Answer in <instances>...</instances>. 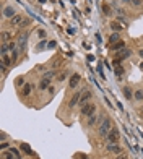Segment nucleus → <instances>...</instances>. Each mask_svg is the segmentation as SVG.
<instances>
[{"label":"nucleus","instance_id":"37","mask_svg":"<svg viewBox=\"0 0 143 159\" xmlns=\"http://www.w3.org/2000/svg\"><path fill=\"white\" fill-rule=\"evenodd\" d=\"M46 47V41H41V44H39V49H44Z\"/></svg>","mask_w":143,"mask_h":159},{"label":"nucleus","instance_id":"18","mask_svg":"<svg viewBox=\"0 0 143 159\" xmlns=\"http://www.w3.org/2000/svg\"><path fill=\"white\" fill-rule=\"evenodd\" d=\"M133 99L138 101V102H142V101H143V90H142V88H138V90L133 91Z\"/></svg>","mask_w":143,"mask_h":159},{"label":"nucleus","instance_id":"3","mask_svg":"<svg viewBox=\"0 0 143 159\" xmlns=\"http://www.w3.org/2000/svg\"><path fill=\"white\" fill-rule=\"evenodd\" d=\"M82 94H83V90H82V91H77V93H73V96H72L70 101H68V109H75V107L80 104Z\"/></svg>","mask_w":143,"mask_h":159},{"label":"nucleus","instance_id":"22","mask_svg":"<svg viewBox=\"0 0 143 159\" xmlns=\"http://www.w3.org/2000/svg\"><path fill=\"white\" fill-rule=\"evenodd\" d=\"M31 90H33V88H31V85H29V83H26V85L23 86V88H21V94H23V96L26 98V96H29V94H31Z\"/></svg>","mask_w":143,"mask_h":159},{"label":"nucleus","instance_id":"23","mask_svg":"<svg viewBox=\"0 0 143 159\" xmlns=\"http://www.w3.org/2000/svg\"><path fill=\"white\" fill-rule=\"evenodd\" d=\"M120 41V36H119V33H112V34L109 36V42H111V45L116 44V42H119Z\"/></svg>","mask_w":143,"mask_h":159},{"label":"nucleus","instance_id":"26","mask_svg":"<svg viewBox=\"0 0 143 159\" xmlns=\"http://www.w3.org/2000/svg\"><path fill=\"white\" fill-rule=\"evenodd\" d=\"M20 49H15V50H11V60H13V63H15L16 60H18V57H20Z\"/></svg>","mask_w":143,"mask_h":159},{"label":"nucleus","instance_id":"13","mask_svg":"<svg viewBox=\"0 0 143 159\" xmlns=\"http://www.w3.org/2000/svg\"><path fill=\"white\" fill-rule=\"evenodd\" d=\"M0 37H2V42H3V44L11 42V31H2Z\"/></svg>","mask_w":143,"mask_h":159},{"label":"nucleus","instance_id":"38","mask_svg":"<svg viewBox=\"0 0 143 159\" xmlns=\"http://www.w3.org/2000/svg\"><path fill=\"white\" fill-rule=\"evenodd\" d=\"M67 33H68V34H75V29H72V28H68V29H67Z\"/></svg>","mask_w":143,"mask_h":159},{"label":"nucleus","instance_id":"29","mask_svg":"<svg viewBox=\"0 0 143 159\" xmlns=\"http://www.w3.org/2000/svg\"><path fill=\"white\" fill-rule=\"evenodd\" d=\"M2 55L3 54H7V52H8V50H10V47H8V44H3V42H2Z\"/></svg>","mask_w":143,"mask_h":159},{"label":"nucleus","instance_id":"36","mask_svg":"<svg viewBox=\"0 0 143 159\" xmlns=\"http://www.w3.org/2000/svg\"><path fill=\"white\" fill-rule=\"evenodd\" d=\"M37 34H39V37H46V31H44V29H39V31H37Z\"/></svg>","mask_w":143,"mask_h":159},{"label":"nucleus","instance_id":"4","mask_svg":"<svg viewBox=\"0 0 143 159\" xmlns=\"http://www.w3.org/2000/svg\"><path fill=\"white\" fill-rule=\"evenodd\" d=\"M91 98H93V91H90V90H83V94H82V99H80V104H78V107L82 109L83 106L90 104Z\"/></svg>","mask_w":143,"mask_h":159},{"label":"nucleus","instance_id":"25","mask_svg":"<svg viewBox=\"0 0 143 159\" xmlns=\"http://www.w3.org/2000/svg\"><path fill=\"white\" fill-rule=\"evenodd\" d=\"M67 75H68L67 71H63V73H59V75L55 76V81H57V83H62V81H65V80H67Z\"/></svg>","mask_w":143,"mask_h":159},{"label":"nucleus","instance_id":"17","mask_svg":"<svg viewBox=\"0 0 143 159\" xmlns=\"http://www.w3.org/2000/svg\"><path fill=\"white\" fill-rule=\"evenodd\" d=\"M98 120H99V115L98 114H93L88 117V127H94L98 124Z\"/></svg>","mask_w":143,"mask_h":159},{"label":"nucleus","instance_id":"21","mask_svg":"<svg viewBox=\"0 0 143 159\" xmlns=\"http://www.w3.org/2000/svg\"><path fill=\"white\" fill-rule=\"evenodd\" d=\"M57 76V71L55 70H47V71H44V75H42V78H47V80H52Z\"/></svg>","mask_w":143,"mask_h":159},{"label":"nucleus","instance_id":"11","mask_svg":"<svg viewBox=\"0 0 143 159\" xmlns=\"http://www.w3.org/2000/svg\"><path fill=\"white\" fill-rule=\"evenodd\" d=\"M26 41H28V34H21L20 37H18V49L23 52L26 47Z\"/></svg>","mask_w":143,"mask_h":159},{"label":"nucleus","instance_id":"24","mask_svg":"<svg viewBox=\"0 0 143 159\" xmlns=\"http://www.w3.org/2000/svg\"><path fill=\"white\" fill-rule=\"evenodd\" d=\"M20 148H21V151H23V153H26V154H28V156H33V154H34V153H33V151H31L29 144H26V143H21V146H20Z\"/></svg>","mask_w":143,"mask_h":159},{"label":"nucleus","instance_id":"43","mask_svg":"<svg viewBox=\"0 0 143 159\" xmlns=\"http://www.w3.org/2000/svg\"><path fill=\"white\" fill-rule=\"evenodd\" d=\"M140 68H142V70H143V62H142V63H140Z\"/></svg>","mask_w":143,"mask_h":159},{"label":"nucleus","instance_id":"30","mask_svg":"<svg viewBox=\"0 0 143 159\" xmlns=\"http://www.w3.org/2000/svg\"><path fill=\"white\" fill-rule=\"evenodd\" d=\"M98 73H99V75H101V76H102V80H106V78H104V73H102V63H99V65H98Z\"/></svg>","mask_w":143,"mask_h":159},{"label":"nucleus","instance_id":"10","mask_svg":"<svg viewBox=\"0 0 143 159\" xmlns=\"http://www.w3.org/2000/svg\"><path fill=\"white\" fill-rule=\"evenodd\" d=\"M130 55H132V50H130V49H122L120 52H116V57H117V59H120V60L128 59Z\"/></svg>","mask_w":143,"mask_h":159},{"label":"nucleus","instance_id":"40","mask_svg":"<svg viewBox=\"0 0 143 159\" xmlns=\"http://www.w3.org/2000/svg\"><path fill=\"white\" fill-rule=\"evenodd\" d=\"M120 2H122V3H127V5H130V3H132V0H120Z\"/></svg>","mask_w":143,"mask_h":159},{"label":"nucleus","instance_id":"42","mask_svg":"<svg viewBox=\"0 0 143 159\" xmlns=\"http://www.w3.org/2000/svg\"><path fill=\"white\" fill-rule=\"evenodd\" d=\"M138 55H140V59H143V49L138 50Z\"/></svg>","mask_w":143,"mask_h":159},{"label":"nucleus","instance_id":"12","mask_svg":"<svg viewBox=\"0 0 143 159\" xmlns=\"http://www.w3.org/2000/svg\"><path fill=\"white\" fill-rule=\"evenodd\" d=\"M51 81L52 80H47V78H42L41 81H39V85H37V88L41 91H47V88L51 86Z\"/></svg>","mask_w":143,"mask_h":159},{"label":"nucleus","instance_id":"28","mask_svg":"<svg viewBox=\"0 0 143 159\" xmlns=\"http://www.w3.org/2000/svg\"><path fill=\"white\" fill-rule=\"evenodd\" d=\"M15 83H16V86H18V88H23V86L26 85V83H25V78H23V76H18Z\"/></svg>","mask_w":143,"mask_h":159},{"label":"nucleus","instance_id":"33","mask_svg":"<svg viewBox=\"0 0 143 159\" xmlns=\"http://www.w3.org/2000/svg\"><path fill=\"white\" fill-rule=\"evenodd\" d=\"M116 159H128V154L120 153V154H117V156H116Z\"/></svg>","mask_w":143,"mask_h":159},{"label":"nucleus","instance_id":"31","mask_svg":"<svg viewBox=\"0 0 143 159\" xmlns=\"http://www.w3.org/2000/svg\"><path fill=\"white\" fill-rule=\"evenodd\" d=\"M0 148H2L3 151H5V149H8V148H10V143H7V141H2V144H0Z\"/></svg>","mask_w":143,"mask_h":159},{"label":"nucleus","instance_id":"39","mask_svg":"<svg viewBox=\"0 0 143 159\" xmlns=\"http://www.w3.org/2000/svg\"><path fill=\"white\" fill-rule=\"evenodd\" d=\"M0 140H2V141H5V140H7V135L2 133V135H0Z\"/></svg>","mask_w":143,"mask_h":159},{"label":"nucleus","instance_id":"1","mask_svg":"<svg viewBox=\"0 0 143 159\" xmlns=\"http://www.w3.org/2000/svg\"><path fill=\"white\" fill-rule=\"evenodd\" d=\"M112 128V120H111V117H104V119L101 120V124H99V127H98V135L99 136H104L106 138L107 133H109V130Z\"/></svg>","mask_w":143,"mask_h":159},{"label":"nucleus","instance_id":"15","mask_svg":"<svg viewBox=\"0 0 143 159\" xmlns=\"http://www.w3.org/2000/svg\"><path fill=\"white\" fill-rule=\"evenodd\" d=\"M101 10L104 11V15H106V16H112V15H114V8L111 7V3H106V5H102Z\"/></svg>","mask_w":143,"mask_h":159},{"label":"nucleus","instance_id":"7","mask_svg":"<svg viewBox=\"0 0 143 159\" xmlns=\"http://www.w3.org/2000/svg\"><path fill=\"white\" fill-rule=\"evenodd\" d=\"M2 15H3V18H7V20H11V18L16 15V11H15V8H13L11 5H7V7H3Z\"/></svg>","mask_w":143,"mask_h":159},{"label":"nucleus","instance_id":"19","mask_svg":"<svg viewBox=\"0 0 143 159\" xmlns=\"http://www.w3.org/2000/svg\"><path fill=\"white\" fill-rule=\"evenodd\" d=\"M2 63L5 65V67H11L13 60H11V57L8 54H3V55H2Z\"/></svg>","mask_w":143,"mask_h":159},{"label":"nucleus","instance_id":"9","mask_svg":"<svg viewBox=\"0 0 143 159\" xmlns=\"http://www.w3.org/2000/svg\"><path fill=\"white\" fill-rule=\"evenodd\" d=\"M106 149H107V151H109V153H114V154H116V156L122 153V148H120V146H119L117 143H109V144H107V146H106Z\"/></svg>","mask_w":143,"mask_h":159},{"label":"nucleus","instance_id":"8","mask_svg":"<svg viewBox=\"0 0 143 159\" xmlns=\"http://www.w3.org/2000/svg\"><path fill=\"white\" fill-rule=\"evenodd\" d=\"M23 21H25L23 20V15H18V13H16V15L10 20V28H21Z\"/></svg>","mask_w":143,"mask_h":159},{"label":"nucleus","instance_id":"41","mask_svg":"<svg viewBox=\"0 0 143 159\" xmlns=\"http://www.w3.org/2000/svg\"><path fill=\"white\" fill-rule=\"evenodd\" d=\"M94 60V55H88V62H93Z\"/></svg>","mask_w":143,"mask_h":159},{"label":"nucleus","instance_id":"6","mask_svg":"<svg viewBox=\"0 0 143 159\" xmlns=\"http://www.w3.org/2000/svg\"><path fill=\"white\" fill-rule=\"evenodd\" d=\"M80 80H82V76L78 73H73L70 76V80H68V90H77V86L80 85Z\"/></svg>","mask_w":143,"mask_h":159},{"label":"nucleus","instance_id":"5","mask_svg":"<svg viewBox=\"0 0 143 159\" xmlns=\"http://www.w3.org/2000/svg\"><path fill=\"white\" fill-rule=\"evenodd\" d=\"M96 114V104H93V102H90V104L83 106L82 107V115H85V117H90V115Z\"/></svg>","mask_w":143,"mask_h":159},{"label":"nucleus","instance_id":"20","mask_svg":"<svg viewBox=\"0 0 143 159\" xmlns=\"http://www.w3.org/2000/svg\"><path fill=\"white\" fill-rule=\"evenodd\" d=\"M122 49H125V42H124V41H119V42L112 44V50H114V52H120Z\"/></svg>","mask_w":143,"mask_h":159},{"label":"nucleus","instance_id":"32","mask_svg":"<svg viewBox=\"0 0 143 159\" xmlns=\"http://www.w3.org/2000/svg\"><path fill=\"white\" fill-rule=\"evenodd\" d=\"M142 2H143V0H132L130 5H132V7H140V5H142Z\"/></svg>","mask_w":143,"mask_h":159},{"label":"nucleus","instance_id":"2","mask_svg":"<svg viewBox=\"0 0 143 159\" xmlns=\"http://www.w3.org/2000/svg\"><path fill=\"white\" fill-rule=\"evenodd\" d=\"M106 140H107V143H117L119 140H120V132H119L117 127H112V128L109 130Z\"/></svg>","mask_w":143,"mask_h":159},{"label":"nucleus","instance_id":"35","mask_svg":"<svg viewBox=\"0 0 143 159\" xmlns=\"http://www.w3.org/2000/svg\"><path fill=\"white\" fill-rule=\"evenodd\" d=\"M47 93H49V94H54V93H55V88H54V86H49V88H47Z\"/></svg>","mask_w":143,"mask_h":159},{"label":"nucleus","instance_id":"27","mask_svg":"<svg viewBox=\"0 0 143 159\" xmlns=\"http://www.w3.org/2000/svg\"><path fill=\"white\" fill-rule=\"evenodd\" d=\"M114 73H116V76H119V78H120V76L124 75V68L120 67V65H117V67L114 68Z\"/></svg>","mask_w":143,"mask_h":159},{"label":"nucleus","instance_id":"16","mask_svg":"<svg viewBox=\"0 0 143 159\" xmlns=\"http://www.w3.org/2000/svg\"><path fill=\"white\" fill-rule=\"evenodd\" d=\"M109 28L112 29V33H120V31L124 29L122 25L120 23H117V21H111V25H109Z\"/></svg>","mask_w":143,"mask_h":159},{"label":"nucleus","instance_id":"14","mask_svg":"<svg viewBox=\"0 0 143 159\" xmlns=\"http://www.w3.org/2000/svg\"><path fill=\"white\" fill-rule=\"evenodd\" d=\"M122 93H124V98H125V99H133V91H132V88H130V86H124L122 88Z\"/></svg>","mask_w":143,"mask_h":159},{"label":"nucleus","instance_id":"34","mask_svg":"<svg viewBox=\"0 0 143 159\" xmlns=\"http://www.w3.org/2000/svg\"><path fill=\"white\" fill-rule=\"evenodd\" d=\"M55 45H57V42H55V41H51V42H47V47H49V49H54Z\"/></svg>","mask_w":143,"mask_h":159}]
</instances>
